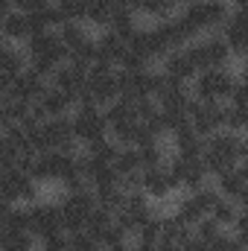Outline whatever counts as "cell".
<instances>
[{"label": "cell", "instance_id": "cell-1", "mask_svg": "<svg viewBox=\"0 0 248 251\" xmlns=\"http://www.w3.org/2000/svg\"><path fill=\"white\" fill-rule=\"evenodd\" d=\"M228 0H190L184 3L181 18H187L198 32H216L228 18Z\"/></svg>", "mask_w": 248, "mask_h": 251}, {"label": "cell", "instance_id": "cell-2", "mask_svg": "<svg viewBox=\"0 0 248 251\" xmlns=\"http://www.w3.org/2000/svg\"><path fill=\"white\" fill-rule=\"evenodd\" d=\"M70 123H73V137H76L79 143H91V140H99V137L108 134V123H105L99 105H82V108H73Z\"/></svg>", "mask_w": 248, "mask_h": 251}, {"label": "cell", "instance_id": "cell-3", "mask_svg": "<svg viewBox=\"0 0 248 251\" xmlns=\"http://www.w3.org/2000/svg\"><path fill=\"white\" fill-rule=\"evenodd\" d=\"M59 219H62L59 204H38V201L29 204V234L35 240H41V237H47L53 231H62Z\"/></svg>", "mask_w": 248, "mask_h": 251}, {"label": "cell", "instance_id": "cell-4", "mask_svg": "<svg viewBox=\"0 0 248 251\" xmlns=\"http://www.w3.org/2000/svg\"><path fill=\"white\" fill-rule=\"evenodd\" d=\"M213 187L219 190V196H225L237 204H246V164H237V167L219 173Z\"/></svg>", "mask_w": 248, "mask_h": 251}, {"label": "cell", "instance_id": "cell-5", "mask_svg": "<svg viewBox=\"0 0 248 251\" xmlns=\"http://www.w3.org/2000/svg\"><path fill=\"white\" fill-rule=\"evenodd\" d=\"M47 88H50V85H47V79H44V76H38V73L26 64V70H24V73H18V76L12 79V91H9V97H18V100L32 102V100H38Z\"/></svg>", "mask_w": 248, "mask_h": 251}, {"label": "cell", "instance_id": "cell-6", "mask_svg": "<svg viewBox=\"0 0 248 251\" xmlns=\"http://www.w3.org/2000/svg\"><path fill=\"white\" fill-rule=\"evenodd\" d=\"M114 70H117V67H114ZM114 70H111V73H88V79H85V88H88V94L94 97V102H97L99 108L108 105V102H114V100L120 97Z\"/></svg>", "mask_w": 248, "mask_h": 251}, {"label": "cell", "instance_id": "cell-7", "mask_svg": "<svg viewBox=\"0 0 248 251\" xmlns=\"http://www.w3.org/2000/svg\"><path fill=\"white\" fill-rule=\"evenodd\" d=\"M140 190L146 199H167L173 187H170V178H167V164L164 167H149V170H140Z\"/></svg>", "mask_w": 248, "mask_h": 251}, {"label": "cell", "instance_id": "cell-8", "mask_svg": "<svg viewBox=\"0 0 248 251\" xmlns=\"http://www.w3.org/2000/svg\"><path fill=\"white\" fill-rule=\"evenodd\" d=\"M161 64H164V76H173V79H181V82H193L196 79V67H193V62L187 59L184 50H170L164 59H161Z\"/></svg>", "mask_w": 248, "mask_h": 251}, {"label": "cell", "instance_id": "cell-9", "mask_svg": "<svg viewBox=\"0 0 248 251\" xmlns=\"http://www.w3.org/2000/svg\"><path fill=\"white\" fill-rule=\"evenodd\" d=\"M97 41V59L99 62H108L111 67H117L120 59H123L125 53V41L117 35V32H111V29H105L99 38H94Z\"/></svg>", "mask_w": 248, "mask_h": 251}, {"label": "cell", "instance_id": "cell-10", "mask_svg": "<svg viewBox=\"0 0 248 251\" xmlns=\"http://www.w3.org/2000/svg\"><path fill=\"white\" fill-rule=\"evenodd\" d=\"M32 102L41 105L44 117H62V114H70V111H73V97L56 91V88H47V91H44L38 100H32Z\"/></svg>", "mask_w": 248, "mask_h": 251}, {"label": "cell", "instance_id": "cell-11", "mask_svg": "<svg viewBox=\"0 0 248 251\" xmlns=\"http://www.w3.org/2000/svg\"><path fill=\"white\" fill-rule=\"evenodd\" d=\"M0 38L9 41V44H18V41H26L29 38V24H26V15L21 12H9L3 21H0Z\"/></svg>", "mask_w": 248, "mask_h": 251}, {"label": "cell", "instance_id": "cell-12", "mask_svg": "<svg viewBox=\"0 0 248 251\" xmlns=\"http://www.w3.org/2000/svg\"><path fill=\"white\" fill-rule=\"evenodd\" d=\"M26 64H29L26 50L15 47V44H9V41H0V70H3V73L18 76V73L26 70Z\"/></svg>", "mask_w": 248, "mask_h": 251}, {"label": "cell", "instance_id": "cell-13", "mask_svg": "<svg viewBox=\"0 0 248 251\" xmlns=\"http://www.w3.org/2000/svg\"><path fill=\"white\" fill-rule=\"evenodd\" d=\"M56 35H59V41H62L67 50H76V47H82L91 35L85 32V24L82 21H62L59 24V29H56Z\"/></svg>", "mask_w": 248, "mask_h": 251}, {"label": "cell", "instance_id": "cell-14", "mask_svg": "<svg viewBox=\"0 0 248 251\" xmlns=\"http://www.w3.org/2000/svg\"><path fill=\"white\" fill-rule=\"evenodd\" d=\"M243 213V204H237V201H231V199H225V196H219L216 201H213V207H210V219H216L222 228H231L234 222H237V216Z\"/></svg>", "mask_w": 248, "mask_h": 251}, {"label": "cell", "instance_id": "cell-15", "mask_svg": "<svg viewBox=\"0 0 248 251\" xmlns=\"http://www.w3.org/2000/svg\"><path fill=\"white\" fill-rule=\"evenodd\" d=\"M35 237L29 231H0V251H32Z\"/></svg>", "mask_w": 248, "mask_h": 251}, {"label": "cell", "instance_id": "cell-16", "mask_svg": "<svg viewBox=\"0 0 248 251\" xmlns=\"http://www.w3.org/2000/svg\"><path fill=\"white\" fill-rule=\"evenodd\" d=\"M111 222H114V213L97 204V207H94V210H91V213L85 216V231H88V234H91V237L97 240V237H99V234H102V231H105V228L111 225Z\"/></svg>", "mask_w": 248, "mask_h": 251}, {"label": "cell", "instance_id": "cell-17", "mask_svg": "<svg viewBox=\"0 0 248 251\" xmlns=\"http://www.w3.org/2000/svg\"><path fill=\"white\" fill-rule=\"evenodd\" d=\"M111 167H114L120 176H125V173H140V170H143L134 146H120V152H117V158H114V164H111Z\"/></svg>", "mask_w": 248, "mask_h": 251}, {"label": "cell", "instance_id": "cell-18", "mask_svg": "<svg viewBox=\"0 0 248 251\" xmlns=\"http://www.w3.org/2000/svg\"><path fill=\"white\" fill-rule=\"evenodd\" d=\"M53 6L62 21H85V12H88V0H56Z\"/></svg>", "mask_w": 248, "mask_h": 251}, {"label": "cell", "instance_id": "cell-19", "mask_svg": "<svg viewBox=\"0 0 248 251\" xmlns=\"http://www.w3.org/2000/svg\"><path fill=\"white\" fill-rule=\"evenodd\" d=\"M219 234H222V225H219L216 219H210V216H201V219L193 225V237H196L198 243H207V246H210Z\"/></svg>", "mask_w": 248, "mask_h": 251}, {"label": "cell", "instance_id": "cell-20", "mask_svg": "<svg viewBox=\"0 0 248 251\" xmlns=\"http://www.w3.org/2000/svg\"><path fill=\"white\" fill-rule=\"evenodd\" d=\"M108 18H111V3L108 0H91L88 3V12H85V21L94 24V26H108Z\"/></svg>", "mask_w": 248, "mask_h": 251}, {"label": "cell", "instance_id": "cell-21", "mask_svg": "<svg viewBox=\"0 0 248 251\" xmlns=\"http://www.w3.org/2000/svg\"><path fill=\"white\" fill-rule=\"evenodd\" d=\"M190 199H193V201L201 207V213H210L213 201L219 199V190L213 187V184H207V181H204V184H201L198 190H193V193H190Z\"/></svg>", "mask_w": 248, "mask_h": 251}, {"label": "cell", "instance_id": "cell-22", "mask_svg": "<svg viewBox=\"0 0 248 251\" xmlns=\"http://www.w3.org/2000/svg\"><path fill=\"white\" fill-rule=\"evenodd\" d=\"M161 219H164V216L152 213V216L137 228V234H134V237H137V240H143V243H158V240H161Z\"/></svg>", "mask_w": 248, "mask_h": 251}, {"label": "cell", "instance_id": "cell-23", "mask_svg": "<svg viewBox=\"0 0 248 251\" xmlns=\"http://www.w3.org/2000/svg\"><path fill=\"white\" fill-rule=\"evenodd\" d=\"M246 123H248V111L246 108H237V105H228V108H225V123H222V128L243 134Z\"/></svg>", "mask_w": 248, "mask_h": 251}, {"label": "cell", "instance_id": "cell-24", "mask_svg": "<svg viewBox=\"0 0 248 251\" xmlns=\"http://www.w3.org/2000/svg\"><path fill=\"white\" fill-rule=\"evenodd\" d=\"M67 246L70 251H102V246L88 234V231H76V234H67Z\"/></svg>", "mask_w": 248, "mask_h": 251}, {"label": "cell", "instance_id": "cell-25", "mask_svg": "<svg viewBox=\"0 0 248 251\" xmlns=\"http://www.w3.org/2000/svg\"><path fill=\"white\" fill-rule=\"evenodd\" d=\"M59 210H62V219H59V225H62L64 234L85 231V216H82V213H76V210H67V207H59Z\"/></svg>", "mask_w": 248, "mask_h": 251}, {"label": "cell", "instance_id": "cell-26", "mask_svg": "<svg viewBox=\"0 0 248 251\" xmlns=\"http://www.w3.org/2000/svg\"><path fill=\"white\" fill-rule=\"evenodd\" d=\"M125 237H128V234H125L123 228H120L117 222H111V225H108V228H105V231L97 237V243H99L102 249H108V246H123Z\"/></svg>", "mask_w": 248, "mask_h": 251}, {"label": "cell", "instance_id": "cell-27", "mask_svg": "<svg viewBox=\"0 0 248 251\" xmlns=\"http://www.w3.org/2000/svg\"><path fill=\"white\" fill-rule=\"evenodd\" d=\"M210 246H213V251H246V237H237V234H219Z\"/></svg>", "mask_w": 248, "mask_h": 251}, {"label": "cell", "instance_id": "cell-28", "mask_svg": "<svg viewBox=\"0 0 248 251\" xmlns=\"http://www.w3.org/2000/svg\"><path fill=\"white\" fill-rule=\"evenodd\" d=\"M38 249L41 251H70V246H67V234H64V231H53V234L41 237V240H38Z\"/></svg>", "mask_w": 248, "mask_h": 251}, {"label": "cell", "instance_id": "cell-29", "mask_svg": "<svg viewBox=\"0 0 248 251\" xmlns=\"http://www.w3.org/2000/svg\"><path fill=\"white\" fill-rule=\"evenodd\" d=\"M15 158H18V149L0 134V173H6V170H15Z\"/></svg>", "mask_w": 248, "mask_h": 251}, {"label": "cell", "instance_id": "cell-30", "mask_svg": "<svg viewBox=\"0 0 248 251\" xmlns=\"http://www.w3.org/2000/svg\"><path fill=\"white\" fill-rule=\"evenodd\" d=\"M44 6H50V0H12V9H15V12H21V15L41 12Z\"/></svg>", "mask_w": 248, "mask_h": 251}, {"label": "cell", "instance_id": "cell-31", "mask_svg": "<svg viewBox=\"0 0 248 251\" xmlns=\"http://www.w3.org/2000/svg\"><path fill=\"white\" fill-rule=\"evenodd\" d=\"M12 79H15V76H9V73L0 70V97H9V91H12Z\"/></svg>", "mask_w": 248, "mask_h": 251}, {"label": "cell", "instance_id": "cell-32", "mask_svg": "<svg viewBox=\"0 0 248 251\" xmlns=\"http://www.w3.org/2000/svg\"><path fill=\"white\" fill-rule=\"evenodd\" d=\"M9 210H12V204L0 201V231H3V225H6V216H9Z\"/></svg>", "mask_w": 248, "mask_h": 251}, {"label": "cell", "instance_id": "cell-33", "mask_svg": "<svg viewBox=\"0 0 248 251\" xmlns=\"http://www.w3.org/2000/svg\"><path fill=\"white\" fill-rule=\"evenodd\" d=\"M12 12V0H0V21Z\"/></svg>", "mask_w": 248, "mask_h": 251}, {"label": "cell", "instance_id": "cell-34", "mask_svg": "<svg viewBox=\"0 0 248 251\" xmlns=\"http://www.w3.org/2000/svg\"><path fill=\"white\" fill-rule=\"evenodd\" d=\"M102 251H131V249L123 243V246H108V249H102Z\"/></svg>", "mask_w": 248, "mask_h": 251}, {"label": "cell", "instance_id": "cell-35", "mask_svg": "<svg viewBox=\"0 0 248 251\" xmlns=\"http://www.w3.org/2000/svg\"><path fill=\"white\" fill-rule=\"evenodd\" d=\"M0 105H3V97H0Z\"/></svg>", "mask_w": 248, "mask_h": 251}, {"label": "cell", "instance_id": "cell-36", "mask_svg": "<svg viewBox=\"0 0 248 251\" xmlns=\"http://www.w3.org/2000/svg\"><path fill=\"white\" fill-rule=\"evenodd\" d=\"M50 3H53V0H50Z\"/></svg>", "mask_w": 248, "mask_h": 251}]
</instances>
